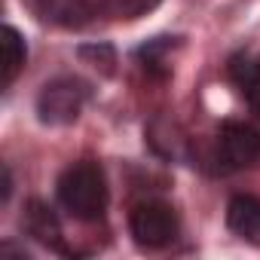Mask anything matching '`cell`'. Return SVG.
<instances>
[{
    "mask_svg": "<svg viewBox=\"0 0 260 260\" xmlns=\"http://www.w3.org/2000/svg\"><path fill=\"white\" fill-rule=\"evenodd\" d=\"M128 230L141 248H166L178 236V214L166 202H141L132 208Z\"/></svg>",
    "mask_w": 260,
    "mask_h": 260,
    "instance_id": "obj_2",
    "label": "cell"
},
{
    "mask_svg": "<svg viewBox=\"0 0 260 260\" xmlns=\"http://www.w3.org/2000/svg\"><path fill=\"white\" fill-rule=\"evenodd\" d=\"M86 95L89 92H86V86L80 80H71V77L52 80V83L43 86V92L37 98V113L49 125H68L83 113Z\"/></svg>",
    "mask_w": 260,
    "mask_h": 260,
    "instance_id": "obj_3",
    "label": "cell"
},
{
    "mask_svg": "<svg viewBox=\"0 0 260 260\" xmlns=\"http://www.w3.org/2000/svg\"><path fill=\"white\" fill-rule=\"evenodd\" d=\"M25 226H28V233H31V236H37L40 242H46V245H58L61 226H58L55 214H52L46 205L31 202V205H28V211H25Z\"/></svg>",
    "mask_w": 260,
    "mask_h": 260,
    "instance_id": "obj_8",
    "label": "cell"
},
{
    "mask_svg": "<svg viewBox=\"0 0 260 260\" xmlns=\"http://www.w3.org/2000/svg\"><path fill=\"white\" fill-rule=\"evenodd\" d=\"M226 223L248 245H260V196H233L226 205Z\"/></svg>",
    "mask_w": 260,
    "mask_h": 260,
    "instance_id": "obj_6",
    "label": "cell"
},
{
    "mask_svg": "<svg viewBox=\"0 0 260 260\" xmlns=\"http://www.w3.org/2000/svg\"><path fill=\"white\" fill-rule=\"evenodd\" d=\"M233 74H236V80L242 83V89H245V95H248V101H251V107L260 113V64L257 61H236L233 64Z\"/></svg>",
    "mask_w": 260,
    "mask_h": 260,
    "instance_id": "obj_9",
    "label": "cell"
},
{
    "mask_svg": "<svg viewBox=\"0 0 260 260\" xmlns=\"http://www.w3.org/2000/svg\"><path fill=\"white\" fill-rule=\"evenodd\" d=\"M58 202L77 220H98L107 208V181L98 162H74L58 178Z\"/></svg>",
    "mask_w": 260,
    "mask_h": 260,
    "instance_id": "obj_1",
    "label": "cell"
},
{
    "mask_svg": "<svg viewBox=\"0 0 260 260\" xmlns=\"http://www.w3.org/2000/svg\"><path fill=\"white\" fill-rule=\"evenodd\" d=\"M260 156V135L245 122H223L217 135V159L223 169H245Z\"/></svg>",
    "mask_w": 260,
    "mask_h": 260,
    "instance_id": "obj_4",
    "label": "cell"
},
{
    "mask_svg": "<svg viewBox=\"0 0 260 260\" xmlns=\"http://www.w3.org/2000/svg\"><path fill=\"white\" fill-rule=\"evenodd\" d=\"M0 37H4V86H10V83L19 77V71L25 68L28 49H25V40H22V34H19L13 25H4Z\"/></svg>",
    "mask_w": 260,
    "mask_h": 260,
    "instance_id": "obj_7",
    "label": "cell"
},
{
    "mask_svg": "<svg viewBox=\"0 0 260 260\" xmlns=\"http://www.w3.org/2000/svg\"><path fill=\"white\" fill-rule=\"evenodd\" d=\"M43 19L58 25H83L98 13H107V0H37Z\"/></svg>",
    "mask_w": 260,
    "mask_h": 260,
    "instance_id": "obj_5",
    "label": "cell"
},
{
    "mask_svg": "<svg viewBox=\"0 0 260 260\" xmlns=\"http://www.w3.org/2000/svg\"><path fill=\"white\" fill-rule=\"evenodd\" d=\"M159 0H107V13L116 19H138L147 16Z\"/></svg>",
    "mask_w": 260,
    "mask_h": 260,
    "instance_id": "obj_10",
    "label": "cell"
}]
</instances>
